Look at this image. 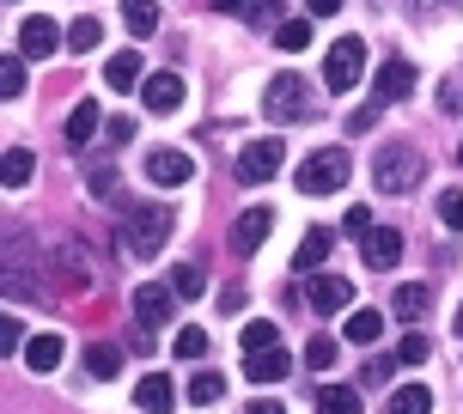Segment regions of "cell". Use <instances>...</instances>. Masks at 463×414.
<instances>
[{
    "mask_svg": "<svg viewBox=\"0 0 463 414\" xmlns=\"http://www.w3.org/2000/svg\"><path fill=\"white\" fill-rule=\"evenodd\" d=\"M342 335L354 347H372L378 335H384V311H372V305H366V311H347V329H342Z\"/></svg>",
    "mask_w": 463,
    "mask_h": 414,
    "instance_id": "44dd1931",
    "label": "cell"
},
{
    "mask_svg": "<svg viewBox=\"0 0 463 414\" xmlns=\"http://www.w3.org/2000/svg\"><path fill=\"white\" fill-rule=\"evenodd\" d=\"M347 231H360V238H366L372 231V207H347V220H342Z\"/></svg>",
    "mask_w": 463,
    "mask_h": 414,
    "instance_id": "60d3db41",
    "label": "cell"
},
{
    "mask_svg": "<svg viewBox=\"0 0 463 414\" xmlns=\"http://www.w3.org/2000/svg\"><path fill=\"white\" fill-rule=\"evenodd\" d=\"M98 122H104V116H98L92 98H86V104H73V116H68V153H80V146L98 135Z\"/></svg>",
    "mask_w": 463,
    "mask_h": 414,
    "instance_id": "7402d4cb",
    "label": "cell"
},
{
    "mask_svg": "<svg viewBox=\"0 0 463 414\" xmlns=\"http://www.w3.org/2000/svg\"><path fill=\"white\" fill-rule=\"evenodd\" d=\"M329 13H342V0H311V19H329Z\"/></svg>",
    "mask_w": 463,
    "mask_h": 414,
    "instance_id": "bcb514c9",
    "label": "cell"
},
{
    "mask_svg": "<svg viewBox=\"0 0 463 414\" xmlns=\"http://www.w3.org/2000/svg\"><path fill=\"white\" fill-rule=\"evenodd\" d=\"M238 342H244V353H269V347H280V329L275 323H250Z\"/></svg>",
    "mask_w": 463,
    "mask_h": 414,
    "instance_id": "e575fe53",
    "label": "cell"
},
{
    "mask_svg": "<svg viewBox=\"0 0 463 414\" xmlns=\"http://www.w3.org/2000/svg\"><path fill=\"white\" fill-rule=\"evenodd\" d=\"M305 43H311V24H305V19H287L275 31V49H287V55H293V49H305Z\"/></svg>",
    "mask_w": 463,
    "mask_h": 414,
    "instance_id": "d590c367",
    "label": "cell"
},
{
    "mask_svg": "<svg viewBox=\"0 0 463 414\" xmlns=\"http://www.w3.org/2000/svg\"><path fill=\"white\" fill-rule=\"evenodd\" d=\"M55 49H68V31L55 19H43V13H31V19L19 24V55L24 61H43V55H55Z\"/></svg>",
    "mask_w": 463,
    "mask_h": 414,
    "instance_id": "52a82bcc",
    "label": "cell"
},
{
    "mask_svg": "<svg viewBox=\"0 0 463 414\" xmlns=\"http://www.w3.org/2000/svg\"><path fill=\"white\" fill-rule=\"evenodd\" d=\"M31 171H37L31 146H6V159H0V183H6V189H24V183H31Z\"/></svg>",
    "mask_w": 463,
    "mask_h": 414,
    "instance_id": "603a6c76",
    "label": "cell"
},
{
    "mask_svg": "<svg viewBox=\"0 0 463 414\" xmlns=\"http://www.w3.org/2000/svg\"><path fill=\"white\" fill-rule=\"evenodd\" d=\"M0 98H24V55L19 49L0 61Z\"/></svg>",
    "mask_w": 463,
    "mask_h": 414,
    "instance_id": "d6a6232c",
    "label": "cell"
},
{
    "mask_svg": "<svg viewBox=\"0 0 463 414\" xmlns=\"http://www.w3.org/2000/svg\"><path fill=\"white\" fill-rule=\"evenodd\" d=\"M372 122H378V110H372V104H366V110H354V116H347V135H366Z\"/></svg>",
    "mask_w": 463,
    "mask_h": 414,
    "instance_id": "7bdbcfd3",
    "label": "cell"
},
{
    "mask_svg": "<svg viewBox=\"0 0 463 414\" xmlns=\"http://www.w3.org/2000/svg\"><path fill=\"white\" fill-rule=\"evenodd\" d=\"M360 256H366V268L391 275L396 262H402V231H391V226H372L366 238H360Z\"/></svg>",
    "mask_w": 463,
    "mask_h": 414,
    "instance_id": "7c38bea8",
    "label": "cell"
},
{
    "mask_svg": "<svg viewBox=\"0 0 463 414\" xmlns=\"http://www.w3.org/2000/svg\"><path fill=\"white\" fill-rule=\"evenodd\" d=\"M420 177H427V159H420L415 140H384V146H378V159H372V183L384 189V195H409Z\"/></svg>",
    "mask_w": 463,
    "mask_h": 414,
    "instance_id": "6da1fadb",
    "label": "cell"
},
{
    "mask_svg": "<svg viewBox=\"0 0 463 414\" xmlns=\"http://www.w3.org/2000/svg\"><path fill=\"white\" fill-rule=\"evenodd\" d=\"M171 347H177V360H208V329H195V323H184Z\"/></svg>",
    "mask_w": 463,
    "mask_h": 414,
    "instance_id": "4dcf8cb0",
    "label": "cell"
},
{
    "mask_svg": "<svg viewBox=\"0 0 463 414\" xmlns=\"http://www.w3.org/2000/svg\"><path fill=\"white\" fill-rule=\"evenodd\" d=\"M439 220L451 231H463V189H445V195H439Z\"/></svg>",
    "mask_w": 463,
    "mask_h": 414,
    "instance_id": "8d00e7d4",
    "label": "cell"
},
{
    "mask_svg": "<svg viewBox=\"0 0 463 414\" xmlns=\"http://www.w3.org/2000/svg\"><path fill=\"white\" fill-rule=\"evenodd\" d=\"M262 116L269 122H311L317 116V92L305 86L299 73H275L269 92H262Z\"/></svg>",
    "mask_w": 463,
    "mask_h": 414,
    "instance_id": "7a4b0ae2",
    "label": "cell"
},
{
    "mask_svg": "<svg viewBox=\"0 0 463 414\" xmlns=\"http://www.w3.org/2000/svg\"><path fill=\"white\" fill-rule=\"evenodd\" d=\"M86 372H92V378H116V372H122V347L116 342H92L86 347Z\"/></svg>",
    "mask_w": 463,
    "mask_h": 414,
    "instance_id": "484cf974",
    "label": "cell"
},
{
    "mask_svg": "<svg viewBox=\"0 0 463 414\" xmlns=\"http://www.w3.org/2000/svg\"><path fill=\"white\" fill-rule=\"evenodd\" d=\"M55 280H61V293H86V287H92V275H86V262H80L73 244L55 250Z\"/></svg>",
    "mask_w": 463,
    "mask_h": 414,
    "instance_id": "d6986e66",
    "label": "cell"
},
{
    "mask_svg": "<svg viewBox=\"0 0 463 414\" xmlns=\"http://www.w3.org/2000/svg\"><path fill=\"white\" fill-rule=\"evenodd\" d=\"M244 414H287V409H280L275 396H256V402H250V409H244Z\"/></svg>",
    "mask_w": 463,
    "mask_h": 414,
    "instance_id": "f6af8a7d",
    "label": "cell"
},
{
    "mask_svg": "<svg viewBox=\"0 0 463 414\" xmlns=\"http://www.w3.org/2000/svg\"><path fill=\"white\" fill-rule=\"evenodd\" d=\"M135 409L140 414H171L177 409V384H171L165 372H146V378L135 384Z\"/></svg>",
    "mask_w": 463,
    "mask_h": 414,
    "instance_id": "5bb4252c",
    "label": "cell"
},
{
    "mask_svg": "<svg viewBox=\"0 0 463 414\" xmlns=\"http://www.w3.org/2000/svg\"><path fill=\"white\" fill-rule=\"evenodd\" d=\"M184 92H189V86L177 80V73H146V92H140V98H146V110H153V116H171L177 104H184Z\"/></svg>",
    "mask_w": 463,
    "mask_h": 414,
    "instance_id": "9a60e30c",
    "label": "cell"
},
{
    "mask_svg": "<svg viewBox=\"0 0 463 414\" xmlns=\"http://www.w3.org/2000/svg\"><path fill=\"white\" fill-rule=\"evenodd\" d=\"M104 80H110L116 92H128V86H140V55H135V49H122V55H110V61H104Z\"/></svg>",
    "mask_w": 463,
    "mask_h": 414,
    "instance_id": "d4e9b609",
    "label": "cell"
},
{
    "mask_svg": "<svg viewBox=\"0 0 463 414\" xmlns=\"http://www.w3.org/2000/svg\"><path fill=\"white\" fill-rule=\"evenodd\" d=\"M360 73H366V43L360 37H335L329 55H324V86L329 92H354Z\"/></svg>",
    "mask_w": 463,
    "mask_h": 414,
    "instance_id": "5b68a950",
    "label": "cell"
},
{
    "mask_svg": "<svg viewBox=\"0 0 463 414\" xmlns=\"http://www.w3.org/2000/svg\"><path fill=\"white\" fill-rule=\"evenodd\" d=\"M360 409H366V396L354 384H317V414H360Z\"/></svg>",
    "mask_w": 463,
    "mask_h": 414,
    "instance_id": "e0dca14e",
    "label": "cell"
},
{
    "mask_svg": "<svg viewBox=\"0 0 463 414\" xmlns=\"http://www.w3.org/2000/svg\"><path fill=\"white\" fill-rule=\"evenodd\" d=\"M171 305H177L171 280H146V287H135V323H146V329H165V323H171Z\"/></svg>",
    "mask_w": 463,
    "mask_h": 414,
    "instance_id": "9c48e42d",
    "label": "cell"
},
{
    "mask_svg": "<svg viewBox=\"0 0 463 414\" xmlns=\"http://www.w3.org/2000/svg\"><path fill=\"white\" fill-rule=\"evenodd\" d=\"M202 287H208V280H202L195 262H177V268H171V293H177V299H202Z\"/></svg>",
    "mask_w": 463,
    "mask_h": 414,
    "instance_id": "f546056e",
    "label": "cell"
},
{
    "mask_svg": "<svg viewBox=\"0 0 463 414\" xmlns=\"http://www.w3.org/2000/svg\"><path fill=\"white\" fill-rule=\"evenodd\" d=\"M98 37H104V24H98V19H73L68 49H73V55H92V49H98Z\"/></svg>",
    "mask_w": 463,
    "mask_h": 414,
    "instance_id": "836d02e7",
    "label": "cell"
},
{
    "mask_svg": "<svg viewBox=\"0 0 463 414\" xmlns=\"http://www.w3.org/2000/svg\"><path fill=\"white\" fill-rule=\"evenodd\" d=\"M213 13H250V0H213Z\"/></svg>",
    "mask_w": 463,
    "mask_h": 414,
    "instance_id": "7dc6e473",
    "label": "cell"
},
{
    "mask_svg": "<svg viewBox=\"0 0 463 414\" xmlns=\"http://www.w3.org/2000/svg\"><path fill=\"white\" fill-rule=\"evenodd\" d=\"M122 19H128V31L146 43V37L159 31V0H122Z\"/></svg>",
    "mask_w": 463,
    "mask_h": 414,
    "instance_id": "cb8c5ba5",
    "label": "cell"
},
{
    "mask_svg": "<svg viewBox=\"0 0 463 414\" xmlns=\"http://www.w3.org/2000/svg\"><path fill=\"white\" fill-rule=\"evenodd\" d=\"M19 335H24L19 317H6V329H0V353H19Z\"/></svg>",
    "mask_w": 463,
    "mask_h": 414,
    "instance_id": "b9f144b4",
    "label": "cell"
},
{
    "mask_svg": "<svg viewBox=\"0 0 463 414\" xmlns=\"http://www.w3.org/2000/svg\"><path fill=\"white\" fill-rule=\"evenodd\" d=\"M347 171H354L347 146H324V153H311V159L293 171V183H299V195H335V189L347 183Z\"/></svg>",
    "mask_w": 463,
    "mask_h": 414,
    "instance_id": "277c9868",
    "label": "cell"
},
{
    "mask_svg": "<svg viewBox=\"0 0 463 414\" xmlns=\"http://www.w3.org/2000/svg\"><path fill=\"white\" fill-rule=\"evenodd\" d=\"M146 177L159 189H177V183H189L195 177V159L189 153H177V146H159V153H146Z\"/></svg>",
    "mask_w": 463,
    "mask_h": 414,
    "instance_id": "4fadbf2b",
    "label": "cell"
},
{
    "mask_svg": "<svg viewBox=\"0 0 463 414\" xmlns=\"http://www.w3.org/2000/svg\"><path fill=\"white\" fill-rule=\"evenodd\" d=\"M269 231H275V213H269V207H244V213L232 220V250H238V256H256Z\"/></svg>",
    "mask_w": 463,
    "mask_h": 414,
    "instance_id": "8fae6325",
    "label": "cell"
},
{
    "mask_svg": "<svg viewBox=\"0 0 463 414\" xmlns=\"http://www.w3.org/2000/svg\"><path fill=\"white\" fill-rule=\"evenodd\" d=\"M427 305H433V287H396V317L420 323V317H427Z\"/></svg>",
    "mask_w": 463,
    "mask_h": 414,
    "instance_id": "83f0119b",
    "label": "cell"
},
{
    "mask_svg": "<svg viewBox=\"0 0 463 414\" xmlns=\"http://www.w3.org/2000/svg\"><path fill=\"white\" fill-rule=\"evenodd\" d=\"M329 250H335V231H324V226H317V231H305V244L293 250V268H299V275H311V268H317V262H324Z\"/></svg>",
    "mask_w": 463,
    "mask_h": 414,
    "instance_id": "ffe728a7",
    "label": "cell"
},
{
    "mask_svg": "<svg viewBox=\"0 0 463 414\" xmlns=\"http://www.w3.org/2000/svg\"><path fill=\"white\" fill-rule=\"evenodd\" d=\"M280 165H287V146L280 140H250L244 153H238V183H275L280 177Z\"/></svg>",
    "mask_w": 463,
    "mask_h": 414,
    "instance_id": "8992f818",
    "label": "cell"
},
{
    "mask_svg": "<svg viewBox=\"0 0 463 414\" xmlns=\"http://www.w3.org/2000/svg\"><path fill=\"white\" fill-rule=\"evenodd\" d=\"M396 360H402V366H420V360H427V335H415V329H409V335H402V347H396Z\"/></svg>",
    "mask_w": 463,
    "mask_h": 414,
    "instance_id": "74e56055",
    "label": "cell"
},
{
    "mask_svg": "<svg viewBox=\"0 0 463 414\" xmlns=\"http://www.w3.org/2000/svg\"><path fill=\"white\" fill-rule=\"evenodd\" d=\"M122 238H128V256H140V262H146V256H159L165 238H171V207H165V202L128 207V231H122Z\"/></svg>",
    "mask_w": 463,
    "mask_h": 414,
    "instance_id": "3957f363",
    "label": "cell"
},
{
    "mask_svg": "<svg viewBox=\"0 0 463 414\" xmlns=\"http://www.w3.org/2000/svg\"><path fill=\"white\" fill-rule=\"evenodd\" d=\"M451 6H458V0H409L415 19H439V13H451Z\"/></svg>",
    "mask_w": 463,
    "mask_h": 414,
    "instance_id": "ab89813d",
    "label": "cell"
},
{
    "mask_svg": "<svg viewBox=\"0 0 463 414\" xmlns=\"http://www.w3.org/2000/svg\"><path fill=\"white\" fill-rule=\"evenodd\" d=\"M335 353H342V347H335V335H311V342H305V366H311V372H329V366H335Z\"/></svg>",
    "mask_w": 463,
    "mask_h": 414,
    "instance_id": "1f68e13d",
    "label": "cell"
},
{
    "mask_svg": "<svg viewBox=\"0 0 463 414\" xmlns=\"http://www.w3.org/2000/svg\"><path fill=\"white\" fill-rule=\"evenodd\" d=\"M415 61H402V55H391V61H378V73H372V92H378V104H402V98L415 92Z\"/></svg>",
    "mask_w": 463,
    "mask_h": 414,
    "instance_id": "ba28073f",
    "label": "cell"
},
{
    "mask_svg": "<svg viewBox=\"0 0 463 414\" xmlns=\"http://www.w3.org/2000/svg\"><path fill=\"white\" fill-rule=\"evenodd\" d=\"M287 372H293V353H287V347H269V353H250V360H244V378H250V384H280Z\"/></svg>",
    "mask_w": 463,
    "mask_h": 414,
    "instance_id": "2e32d148",
    "label": "cell"
},
{
    "mask_svg": "<svg viewBox=\"0 0 463 414\" xmlns=\"http://www.w3.org/2000/svg\"><path fill=\"white\" fill-rule=\"evenodd\" d=\"M391 414H433V390L427 384H402L391 396Z\"/></svg>",
    "mask_w": 463,
    "mask_h": 414,
    "instance_id": "4316f807",
    "label": "cell"
},
{
    "mask_svg": "<svg viewBox=\"0 0 463 414\" xmlns=\"http://www.w3.org/2000/svg\"><path fill=\"white\" fill-rule=\"evenodd\" d=\"M220 311H244V287H226L220 293Z\"/></svg>",
    "mask_w": 463,
    "mask_h": 414,
    "instance_id": "ee69618b",
    "label": "cell"
},
{
    "mask_svg": "<svg viewBox=\"0 0 463 414\" xmlns=\"http://www.w3.org/2000/svg\"><path fill=\"white\" fill-rule=\"evenodd\" d=\"M61 353H68L61 335H31V342H24V366H31V372H55V366H61Z\"/></svg>",
    "mask_w": 463,
    "mask_h": 414,
    "instance_id": "ac0fdd59",
    "label": "cell"
},
{
    "mask_svg": "<svg viewBox=\"0 0 463 414\" xmlns=\"http://www.w3.org/2000/svg\"><path fill=\"white\" fill-rule=\"evenodd\" d=\"M220 396H226V384H220V372H195V378H189V402H195V409H213Z\"/></svg>",
    "mask_w": 463,
    "mask_h": 414,
    "instance_id": "f1b7e54d",
    "label": "cell"
},
{
    "mask_svg": "<svg viewBox=\"0 0 463 414\" xmlns=\"http://www.w3.org/2000/svg\"><path fill=\"white\" fill-rule=\"evenodd\" d=\"M305 305H311L317 317H335V311H347V305H354V280H342V275H317L311 287H305Z\"/></svg>",
    "mask_w": 463,
    "mask_h": 414,
    "instance_id": "30bf717a",
    "label": "cell"
},
{
    "mask_svg": "<svg viewBox=\"0 0 463 414\" xmlns=\"http://www.w3.org/2000/svg\"><path fill=\"white\" fill-rule=\"evenodd\" d=\"M104 135H110V146H128V140H135V116H110Z\"/></svg>",
    "mask_w": 463,
    "mask_h": 414,
    "instance_id": "f35d334b",
    "label": "cell"
},
{
    "mask_svg": "<svg viewBox=\"0 0 463 414\" xmlns=\"http://www.w3.org/2000/svg\"><path fill=\"white\" fill-rule=\"evenodd\" d=\"M458 159H463V140H458Z\"/></svg>",
    "mask_w": 463,
    "mask_h": 414,
    "instance_id": "681fc988",
    "label": "cell"
},
{
    "mask_svg": "<svg viewBox=\"0 0 463 414\" xmlns=\"http://www.w3.org/2000/svg\"><path fill=\"white\" fill-rule=\"evenodd\" d=\"M451 329H458V342H463V305H458V317H451Z\"/></svg>",
    "mask_w": 463,
    "mask_h": 414,
    "instance_id": "c3c4849f",
    "label": "cell"
},
{
    "mask_svg": "<svg viewBox=\"0 0 463 414\" xmlns=\"http://www.w3.org/2000/svg\"><path fill=\"white\" fill-rule=\"evenodd\" d=\"M269 6H280V0H269Z\"/></svg>",
    "mask_w": 463,
    "mask_h": 414,
    "instance_id": "f907efd6",
    "label": "cell"
}]
</instances>
